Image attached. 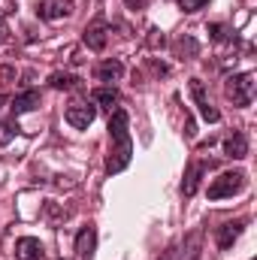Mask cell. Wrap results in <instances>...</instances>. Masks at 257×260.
Segmentation results:
<instances>
[{"label":"cell","mask_w":257,"mask_h":260,"mask_svg":"<svg viewBox=\"0 0 257 260\" xmlns=\"http://www.w3.org/2000/svg\"><path fill=\"white\" fill-rule=\"evenodd\" d=\"M97 103H103V106H112V103H118V91L115 88H94V94H91Z\"/></svg>","instance_id":"cell-17"},{"label":"cell","mask_w":257,"mask_h":260,"mask_svg":"<svg viewBox=\"0 0 257 260\" xmlns=\"http://www.w3.org/2000/svg\"><path fill=\"white\" fill-rule=\"evenodd\" d=\"M173 49H176L179 58H197V55H200V43H197L194 37H179V40L173 43Z\"/></svg>","instance_id":"cell-16"},{"label":"cell","mask_w":257,"mask_h":260,"mask_svg":"<svg viewBox=\"0 0 257 260\" xmlns=\"http://www.w3.org/2000/svg\"><path fill=\"white\" fill-rule=\"evenodd\" d=\"M133 160V139H130V115L124 109H115L109 118V157H106V173H124Z\"/></svg>","instance_id":"cell-1"},{"label":"cell","mask_w":257,"mask_h":260,"mask_svg":"<svg viewBox=\"0 0 257 260\" xmlns=\"http://www.w3.org/2000/svg\"><path fill=\"white\" fill-rule=\"evenodd\" d=\"M206 173V164H191L188 173H185V182H182V194L185 197H194L197 188H200V176Z\"/></svg>","instance_id":"cell-14"},{"label":"cell","mask_w":257,"mask_h":260,"mask_svg":"<svg viewBox=\"0 0 257 260\" xmlns=\"http://www.w3.org/2000/svg\"><path fill=\"white\" fill-rule=\"evenodd\" d=\"M251 94H254V76L251 73H236L227 79V97L233 100V106H251Z\"/></svg>","instance_id":"cell-3"},{"label":"cell","mask_w":257,"mask_h":260,"mask_svg":"<svg viewBox=\"0 0 257 260\" xmlns=\"http://www.w3.org/2000/svg\"><path fill=\"white\" fill-rule=\"evenodd\" d=\"M94 76H97L100 82H118V79L124 76V64L115 61V58H109V61H103V64L94 70Z\"/></svg>","instance_id":"cell-13"},{"label":"cell","mask_w":257,"mask_h":260,"mask_svg":"<svg viewBox=\"0 0 257 260\" xmlns=\"http://www.w3.org/2000/svg\"><path fill=\"white\" fill-rule=\"evenodd\" d=\"M43 257H46V248H43L40 239L21 236V239L15 242V260H43Z\"/></svg>","instance_id":"cell-7"},{"label":"cell","mask_w":257,"mask_h":260,"mask_svg":"<svg viewBox=\"0 0 257 260\" xmlns=\"http://www.w3.org/2000/svg\"><path fill=\"white\" fill-rule=\"evenodd\" d=\"M43 103V97H40V91H21L18 97H12V115L18 118V115H24V112H34L37 106Z\"/></svg>","instance_id":"cell-9"},{"label":"cell","mask_w":257,"mask_h":260,"mask_svg":"<svg viewBox=\"0 0 257 260\" xmlns=\"http://www.w3.org/2000/svg\"><path fill=\"white\" fill-rule=\"evenodd\" d=\"M209 0H179V6H182V12H197V9H203Z\"/></svg>","instance_id":"cell-20"},{"label":"cell","mask_w":257,"mask_h":260,"mask_svg":"<svg viewBox=\"0 0 257 260\" xmlns=\"http://www.w3.org/2000/svg\"><path fill=\"white\" fill-rule=\"evenodd\" d=\"M0 106H3V97H0Z\"/></svg>","instance_id":"cell-24"},{"label":"cell","mask_w":257,"mask_h":260,"mask_svg":"<svg viewBox=\"0 0 257 260\" xmlns=\"http://www.w3.org/2000/svg\"><path fill=\"white\" fill-rule=\"evenodd\" d=\"M191 97H194V103H197V109H200V115H203V121H209V124L221 121V112L212 106V100L206 94V85L200 79H191Z\"/></svg>","instance_id":"cell-4"},{"label":"cell","mask_w":257,"mask_h":260,"mask_svg":"<svg viewBox=\"0 0 257 260\" xmlns=\"http://www.w3.org/2000/svg\"><path fill=\"white\" fill-rule=\"evenodd\" d=\"M106 30H109V27H106L103 21H97V24L85 27V37H82V40H85V46H88L91 52H103V49H106Z\"/></svg>","instance_id":"cell-11"},{"label":"cell","mask_w":257,"mask_h":260,"mask_svg":"<svg viewBox=\"0 0 257 260\" xmlns=\"http://www.w3.org/2000/svg\"><path fill=\"white\" fill-rule=\"evenodd\" d=\"M245 173L242 170H233V173H221L212 185H209V200H224V197H233L245 188Z\"/></svg>","instance_id":"cell-2"},{"label":"cell","mask_w":257,"mask_h":260,"mask_svg":"<svg viewBox=\"0 0 257 260\" xmlns=\"http://www.w3.org/2000/svg\"><path fill=\"white\" fill-rule=\"evenodd\" d=\"M64 118H67V124H70V127L85 130L94 118H97V106H91V103H70V106H67V112H64Z\"/></svg>","instance_id":"cell-5"},{"label":"cell","mask_w":257,"mask_h":260,"mask_svg":"<svg viewBox=\"0 0 257 260\" xmlns=\"http://www.w3.org/2000/svg\"><path fill=\"white\" fill-rule=\"evenodd\" d=\"M49 85L55 91H76V88H82V79L73 76V73H52L49 76Z\"/></svg>","instance_id":"cell-15"},{"label":"cell","mask_w":257,"mask_h":260,"mask_svg":"<svg viewBox=\"0 0 257 260\" xmlns=\"http://www.w3.org/2000/svg\"><path fill=\"white\" fill-rule=\"evenodd\" d=\"M242 227H245V221H227L224 227H218V248H221V251H227V248L239 239Z\"/></svg>","instance_id":"cell-12"},{"label":"cell","mask_w":257,"mask_h":260,"mask_svg":"<svg viewBox=\"0 0 257 260\" xmlns=\"http://www.w3.org/2000/svg\"><path fill=\"white\" fill-rule=\"evenodd\" d=\"M94 245H97V230L88 224L76 236V254H79V260H94Z\"/></svg>","instance_id":"cell-8"},{"label":"cell","mask_w":257,"mask_h":260,"mask_svg":"<svg viewBox=\"0 0 257 260\" xmlns=\"http://www.w3.org/2000/svg\"><path fill=\"white\" fill-rule=\"evenodd\" d=\"M100 3H103V0H100Z\"/></svg>","instance_id":"cell-25"},{"label":"cell","mask_w":257,"mask_h":260,"mask_svg":"<svg viewBox=\"0 0 257 260\" xmlns=\"http://www.w3.org/2000/svg\"><path fill=\"white\" fill-rule=\"evenodd\" d=\"M124 3H127V9H133V12H136V9H145L151 0H124Z\"/></svg>","instance_id":"cell-22"},{"label":"cell","mask_w":257,"mask_h":260,"mask_svg":"<svg viewBox=\"0 0 257 260\" xmlns=\"http://www.w3.org/2000/svg\"><path fill=\"white\" fill-rule=\"evenodd\" d=\"M224 154L233 157V160H242V157L248 154V136H245L242 130H233V136L224 139Z\"/></svg>","instance_id":"cell-10"},{"label":"cell","mask_w":257,"mask_h":260,"mask_svg":"<svg viewBox=\"0 0 257 260\" xmlns=\"http://www.w3.org/2000/svg\"><path fill=\"white\" fill-rule=\"evenodd\" d=\"M6 37H9V27H6V21H3V18H0V43H3V40H6Z\"/></svg>","instance_id":"cell-23"},{"label":"cell","mask_w":257,"mask_h":260,"mask_svg":"<svg viewBox=\"0 0 257 260\" xmlns=\"http://www.w3.org/2000/svg\"><path fill=\"white\" fill-rule=\"evenodd\" d=\"M197 254H200V233H194L191 236V242L185 245V251H182V257L179 260H194Z\"/></svg>","instance_id":"cell-19"},{"label":"cell","mask_w":257,"mask_h":260,"mask_svg":"<svg viewBox=\"0 0 257 260\" xmlns=\"http://www.w3.org/2000/svg\"><path fill=\"white\" fill-rule=\"evenodd\" d=\"M37 15H40L43 21H58V18H67V15H73V0H40Z\"/></svg>","instance_id":"cell-6"},{"label":"cell","mask_w":257,"mask_h":260,"mask_svg":"<svg viewBox=\"0 0 257 260\" xmlns=\"http://www.w3.org/2000/svg\"><path fill=\"white\" fill-rule=\"evenodd\" d=\"M12 136H15V130L0 121V145H9V142H12Z\"/></svg>","instance_id":"cell-21"},{"label":"cell","mask_w":257,"mask_h":260,"mask_svg":"<svg viewBox=\"0 0 257 260\" xmlns=\"http://www.w3.org/2000/svg\"><path fill=\"white\" fill-rule=\"evenodd\" d=\"M209 37L215 43H227V40H233V30L227 24H209Z\"/></svg>","instance_id":"cell-18"}]
</instances>
